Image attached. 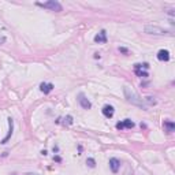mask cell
<instances>
[{
    "mask_svg": "<svg viewBox=\"0 0 175 175\" xmlns=\"http://www.w3.org/2000/svg\"><path fill=\"white\" fill-rule=\"evenodd\" d=\"M157 59L162 62H168L170 60V52L167 49H160L157 52Z\"/></svg>",
    "mask_w": 175,
    "mask_h": 175,
    "instance_id": "7",
    "label": "cell"
},
{
    "mask_svg": "<svg viewBox=\"0 0 175 175\" xmlns=\"http://www.w3.org/2000/svg\"><path fill=\"white\" fill-rule=\"evenodd\" d=\"M37 6L44 7V8H49L52 11H56V13H60L63 10L62 4L56 1V0H49V1H45V3H37Z\"/></svg>",
    "mask_w": 175,
    "mask_h": 175,
    "instance_id": "3",
    "label": "cell"
},
{
    "mask_svg": "<svg viewBox=\"0 0 175 175\" xmlns=\"http://www.w3.org/2000/svg\"><path fill=\"white\" fill-rule=\"evenodd\" d=\"M78 101H79V104H81V107L83 108V110H90L92 103H90V101L85 97V94H82V93L78 94Z\"/></svg>",
    "mask_w": 175,
    "mask_h": 175,
    "instance_id": "6",
    "label": "cell"
},
{
    "mask_svg": "<svg viewBox=\"0 0 175 175\" xmlns=\"http://www.w3.org/2000/svg\"><path fill=\"white\" fill-rule=\"evenodd\" d=\"M119 167H120V162H119L118 159H115V157L110 159V168H111L112 172H118Z\"/></svg>",
    "mask_w": 175,
    "mask_h": 175,
    "instance_id": "8",
    "label": "cell"
},
{
    "mask_svg": "<svg viewBox=\"0 0 175 175\" xmlns=\"http://www.w3.org/2000/svg\"><path fill=\"white\" fill-rule=\"evenodd\" d=\"M29 175H37V174H29Z\"/></svg>",
    "mask_w": 175,
    "mask_h": 175,
    "instance_id": "17",
    "label": "cell"
},
{
    "mask_svg": "<svg viewBox=\"0 0 175 175\" xmlns=\"http://www.w3.org/2000/svg\"><path fill=\"white\" fill-rule=\"evenodd\" d=\"M144 30L145 33L148 34H156V36H164V34H168V31L166 29H162L156 25H145L144 26Z\"/></svg>",
    "mask_w": 175,
    "mask_h": 175,
    "instance_id": "2",
    "label": "cell"
},
{
    "mask_svg": "<svg viewBox=\"0 0 175 175\" xmlns=\"http://www.w3.org/2000/svg\"><path fill=\"white\" fill-rule=\"evenodd\" d=\"M94 41H96V43H99V44L107 43V31L101 30L99 34H96V36H94Z\"/></svg>",
    "mask_w": 175,
    "mask_h": 175,
    "instance_id": "10",
    "label": "cell"
},
{
    "mask_svg": "<svg viewBox=\"0 0 175 175\" xmlns=\"http://www.w3.org/2000/svg\"><path fill=\"white\" fill-rule=\"evenodd\" d=\"M163 126H164V129L168 131V133H172V131L175 130V123L174 122H171V120H164Z\"/></svg>",
    "mask_w": 175,
    "mask_h": 175,
    "instance_id": "13",
    "label": "cell"
},
{
    "mask_svg": "<svg viewBox=\"0 0 175 175\" xmlns=\"http://www.w3.org/2000/svg\"><path fill=\"white\" fill-rule=\"evenodd\" d=\"M53 85L52 83H47V82H43L41 85H40V90L43 92L44 94H48V93H51L52 90H53Z\"/></svg>",
    "mask_w": 175,
    "mask_h": 175,
    "instance_id": "9",
    "label": "cell"
},
{
    "mask_svg": "<svg viewBox=\"0 0 175 175\" xmlns=\"http://www.w3.org/2000/svg\"><path fill=\"white\" fill-rule=\"evenodd\" d=\"M142 69H145V70H148L149 69V66L146 64V63H137V64H134V73L138 75V77H141V78H146L148 77V73L146 71H144Z\"/></svg>",
    "mask_w": 175,
    "mask_h": 175,
    "instance_id": "4",
    "label": "cell"
},
{
    "mask_svg": "<svg viewBox=\"0 0 175 175\" xmlns=\"http://www.w3.org/2000/svg\"><path fill=\"white\" fill-rule=\"evenodd\" d=\"M8 125H10V130H8V134L6 136V138L1 141V144H6L7 141L10 140V137H11V134H13V127H14V120L11 118H8Z\"/></svg>",
    "mask_w": 175,
    "mask_h": 175,
    "instance_id": "12",
    "label": "cell"
},
{
    "mask_svg": "<svg viewBox=\"0 0 175 175\" xmlns=\"http://www.w3.org/2000/svg\"><path fill=\"white\" fill-rule=\"evenodd\" d=\"M64 123H66V125H73V118H71V116H66V118H64Z\"/></svg>",
    "mask_w": 175,
    "mask_h": 175,
    "instance_id": "15",
    "label": "cell"
},
{
    "mask_svg": "<svg viewBox=\"0 0 175 175\" xmlns=\"http://www.w3.org/2000/svg\"><path fill=\"white\" fill-rule=\"evenodd\" d=\"M123 92H125V96L126 99H127V101L129 103H131V104H134V106H138V107H142V108H145V103L144 100L138 96L133 89H130L129 86H125V89H123Z\"/></svg>",
    "mask_w": 175,
    "mask_h": 175,
    "instance_id": "1",
    "label": "cell"
},
{
    "mask_svg": "<svg viewBox=\"0 0 175 175\" xmlns=\"http://www.w3.org/2000/svg\"><path fill=\"white\" fill-rule=\"evenodd\" d=\"M119 49L122 51V52H125V53H126V52H127V49H126V48H119Z\"/></svg>",
    "mask_w": 175,
    "mask_h": 175,
    "instance_id": "16",
    "label": "cell"
},
{
    "mask_svg": "<svg viewBox=\"0 0 175 175\" xmlns=\"http://www.w3.org/2000/svg\"><path fill=\"white\" fill-rule=\"evenodd\" d=\"M133 127H134V122L131 119H125V120L116 123V129H119V130H122V129H133Z\"/></svg>",
    "mask_w": 175,
    "mask_h": 175,
    "instance_id": "5",
    "label": "cell"
},
{
    "mask_svg": "<svg viewBox=\"0 0 175 175\" xmlns=\"http://www.w3.org/2000/svg\"><path fill=\"white\" fill-rule=\"evenodd\" d=\"M101 111H103V115H104L106 118H112L114 112H115V110H114L112 106H104V108H103Z\"/></svg>",
    "mask_w": 175,
    "mask_h": 175,
    "instance_id": "11",
    "label": "cell"
},
{
    "mask_svg": "<svg viewBox=\"0 0 175 175\" xmlns=\"http://www.w3.org/2000/svg\"><path fill=\"white\" fill-rule=\"evenodd\" d=\"M86 164L89 166V167H90V168H93L94 166H96V162H94V159H92V157H89V159L86 160Z\"/></svg>",
    "mask_w": 175,
    "mask_h": 175,
    "instance_id": "14",
    "label": "cell"
}]
</instances>
